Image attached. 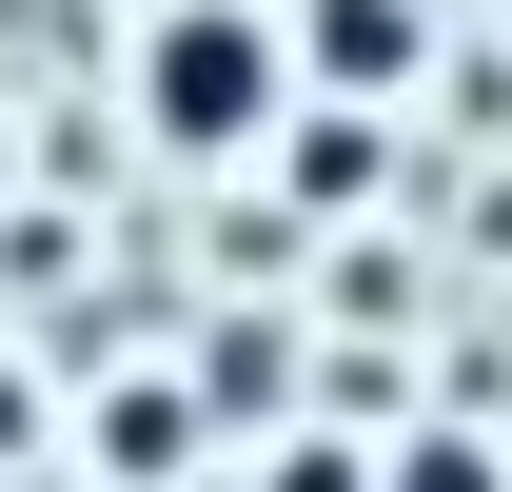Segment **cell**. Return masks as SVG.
Listing matches in <instances>:
<instances>
[{
	"instance_id": "6da1fadb",
	"label": "cell",
	"mask_w": 512,
	"mask_h": 492,
	"mask_svg": "<svg viewBox=\"0 0 512 492\" xmlns=\"http://www.w3.org/2000/svg\"><path fill=\"white\" fill-rule=\"evenodd\" d=\"M119 99H138V138H158L178 178H237L256 138L296 119L276 0H138V40H119Z\"/></svg>"
},
{
	"instance_id": "7a4b0ae2",
	"label": "cell",
	"mask_w": 512,
	"mask_h": 492,
	"mask_svg": "<svg viewBox=\"0 0 512 492\" xmlns=\"http://www.w3.org/2000/svg\"><path fill=\"white\" fill-rule=\"evenodd\" d=\"M276 60L316 119H394L434 79V0H276Z\"/></svg>"
},
{
	"instance_id": "3957f363",
	"label": "cell",
	"mask_w": 512,
	"mask_h": 492,
	"mask_svg": "<svg viewBox=\"0 0 512 492\" xmlns=\"http://www.w3.org/2000/svg\"><path fill=\"white\" fill-rule=\"evenodd\" d=\"M256 158H296V217H355V197H375V119H316V99L256 138Z\"/></svg>"
},
{
	"instance_id": "277c9868",
	"label": "cell",
	"mask_w": 512,
	"mask_h": 492,
	"mask_svg": "<svg viewBox=\"0 0 512 492\" xmlns=\"http://www.w3.org/2000/svg\"><path fill=\"white\" fill-rule=\"evenodd\" d=\"M375 492H512V453H493V433H394V453H375Z\"/></svg>"
},
{
	"instance_id": "5b68a950",
	"label": "cell",
	"mask_w": 512,
	"mask_h": 492,
	"mask_svg": "<svg viewBox=\"0 0 512 492\" xmlns=\"http://www.w3.org/2000/svg\"><path fill=\"white\" fill-rule=\"evenodd\" d=\"M276 492H355V473H335V453H276Z\"/></svg>"
},
{
	"instance_id": "8992f818",
	"label": "cell",
	"mask_w": 512,
	"mask_h": 492,
	"mask_svg": "<svg viewBox=\"0 0 512 492\" xmlns=\"http://www.w3.org/2000/svg\"><path fill=\"white\" fill-rule=\"evenodd\" d=\"M493 40H512V0H493Z\"/></svg>"
}]
</instances>
